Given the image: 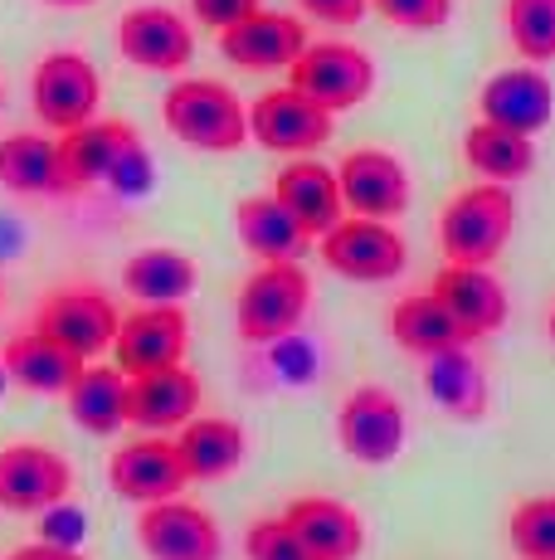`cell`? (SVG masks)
I'll return each instance as SVG.
<instances>
[{
	"instance_id": "6da1fadb",
	"label": "cell",
	"mask_w": 555,
	"mask_h": 560,
	"mask_svg": "<svg viewBox=\"0 0 555 560\" xmlns=\"http://www.w3.org/2000/svg\"><path fill=\"white\" fill-rule=\"evenodd\" d=\"M93 186H113L122 196L152 186V156L122 117H93L73 132H59V196H79Z\"/></svg>"
},
{
	"instance_id": "7a4b0ae2",
	"label": "cell",
	"mask_w": 555,
	"mask_h": 560,
	"mask_svg": "<svg viewBox=\"0 0 555 560\" xmlns=\"http://www.w3.org/2000/svg\"><path fill=\"white\" fill-rule=\"evenodd\" d=\"M162 122L190 152L229 156L249 142V107L220 79H180L162 98Z\"/></svg>"
},
{
	"instance_id": "3957f363",
	"label": "cell",
	"mask_w": 555,
	"mask_h": 560,
	"mask_svg": "<svg viewBox=\"0 0 555 560\" xmlns=\"http://www.w3.org/2000/svg\"><path fill=\"white\" fill-rule=\"evenodd\" d=\"M307 307H312L307 268L297 258H269L244 278L239 298H234V327L249 347H273L303 327Z\"/></svg>"
},
{
	"instance_id": "277c9868",
	"label": "cell",
	"mask_w": 555,
	"mask_h": 560,
	"mask_svg": "<svg viewBox=\"0 0 555 560\" xmlns=\"http://www.w3.org/2000/svg\"><path fill=\"white\" fill-rule=\"evenodd\" d=\"M517 230V200L501 180H477L458 190L439 214V249L448 264H493Z\"/></svg>"
},
{
	"instance_id": "5b68a950",
	"label": "cell",
	"mask_w": 555,
	"mask_h": 560,
	"mask_svg": "<svg viewBox=\"0 0 555 560\" xmlns=\"http://www.w3.org/2000/svg\"><path fill=\"white\" fill-rule=\"evenodd\" d=\"M287 83L327 113H351L376 93V59L351 39H317L287 63Z\"/></svg>"
},
{
	"instance_id": "8992f818",
	"label": "cell",
	"mask_w": 555,
	"mask_h": 560,
	"mask_svg": "<svg viewBox=\"0 0 555 560\" xmlns=\"http://www.w3.org/2000/svg\"><path fill=\"white\" fill-rule=\"evenodd\" d=\"M29 103H35V117L49 127V132H73V127L98 117L103 79L79 49H55L35 63Z\"/></svg>"
},
{
	"instance_id": "52a82bcc",
	"label": "cell",
	"mask_w": 555,
	"mask_h": 560,
	"mask_svg": "<svg viewBox=\"0 0 555 560\" xmlns=\"http://www.w3.org/2000/svg\"><path fill=\"white\" fill-rule=\"evenodd\" d=\"M322 264L346 283H390V278L404 273L410 249H404L400 230L390 220L351 214V220H336L322 234Z\"/></svg>"
},
{
	"instance_id": "ba28073f",
	"label": "cell",
	"mask_w": 555,
	"mask_h": 560,
	"mask_svg": "<svg viewBox=\"0 0 555 560\" xmlns=\"http://www.w3.org/2000/svg\"><path fill=\"white\" fill-rule=\"evenodd\" d=\"M336 132V113H327L322 103H312L303 89H269L249 103V137L263 152L278 156H312L317 147H327Z\"/></svg>"
},
{
	"instance_id": "9c48e42d",
	"label": "cell",
	"mask_w": 555,
	"mask_h": 560,
	"mask_svg": "<svg viewBox=\"0 0 555 560\" xmlns=\"http://www.w3.org/2000/svg\"><path fill=\"white\" fill-rule=\"evenodd\" d=\"M190 351V317L180 303H142L117 322L113 337V365L132 381V375L180 365Z\"/></svg>"
},
{
	"instance_id": "30bf717a",
	"label": "cell",
	"mask_w": 555,
	"mask_h": 560,
	"mask_svg": "<svg viewBox=\"0 0 555 560\" xmlns=\"http://www.w3.org/2000/svg\"><path fill=\"white\" fill-rule=\"evenodd\" d=\"M117 322H122V312L113 307L103 288H55L35 307V331H45L49 341L69 347L83 361H98L103 351H113Z\"/></svg>"
},
{
	"instance_id": "8fae6325",
	"label": "cell",
	"mask_w": 555,
	"mask_h": 560,
	"mask_svg": "<svg viewBox=\"0 0 555 560\" xmlns=\"http://www.w3.org/2000/svg\"><path fill=\"white\" fill-rule=\"evenodd\" d=\"M73 492V463L49 444H5L0 448V508L15 516L49 512L69 502Z\"/></svg>"
},
{
	"instance_id": "7c38bea8",
	"label": "cell",
	"mask_w": 555,
	"mask_h": 560,
	"mask_svg": "<svg viewBox=\"0 0 555 560\" xmlns=\"http://www.w3.org/2000/svg\"><path fill=\"white\" fill-rule=\"evenodd\" d=\"M336 439L356 463L386 468L404 448V405L386 385H361L336 409Z\"/></svg>"
},
{
	"instance_id": "4fadbf2b",
	"label": "cell",
	"mask_w": 555,
	"mask_h": 560,
	"mask_svg": "<svg viewBox=\"0 0 555 560\" xmlns=\"http://www.w3.org/2000/svg\"><path fill=\"white\" fill-rule=\"evenodd\" d=\"M137 546L146 551V560H220L224 556L220 522L186 498L146 502L142 516H137Z\"/></svg>"
},
{
	"instance_id": "5bb4252c",
	"label": "cell",
	"mask_w": 555,
	"mask_h": 560,
	"mask_svg": "<svg viewBox=\"0 0 555 560\" xmlns=\"http://www.w3.org/2000/svg\"><path fill=\"white\" fill-rule=\"evenodd\" d=\"M341 205L366 220H400L410 210V171L386 147H356L336 166Z\"/></svg>"
},
{
	"instance_id": "9a60e30c",
	"label": "cell",
	"mask_w": 555,
	"mask_h": 560,
	"mask_svg": "<svg viewBox=\"0 0 555 560\" xmlns=\"http://www.w3.org/2000/svg\"><path fill=\"white\" fill-rule=\"evenodd\" d=\"M117 49L146 73H180L196 59V30L170 5H132L117 20Z\"/></svg>"
},
{
	"instance_id": "2e32d148",
	"label": "cell",
	"mask_w": 555,
	"mask_h": 560,
	"mask_svg": "<svg viewBox=\"0 0 555 560\" xmlns=\"http://www.w3.org/2000/svg\"><path fill=\"white\" fill-rule=\"evenodd\" d=\"M108 482L122 502H166V498H180L186 492V463H180V448L170 434H146V439H132L122 444L117 454L108 458Z\"/></svg>"
},
{
	"instance_id": "e0dca14e",
	"label": "cell",
	"mask_w": 555,
	"mask_h": 560,
	"mask_svg": "<svg viewBox=\"0 0 555 560\" xmlns=\"http://www.w3.org/2000/svg\"><path fill=\"white\" fill-rule=\"evenodd\" d=\"M312 39H307V25L287 10H253L249 20L220 30V54L244 73H278L297 59Z\"/></svg>"
},
{
	"instance_id": "ac0fdd59",
	"label": "cell",
	"mask_w": 555,
	"mask_h": 560,
	"mask_svg": "<svg viewBox=\"0 0 555 560\" xmlns=\"http://www.w3.org/2000/svg\"><path fill=\"white\" fill-rule=\"evenodd\" d=\"M200 375L180 365H162V371H146L127 381V424L146 429V434H176L186 419L200 415Z\"/></svg>"
},
{
	"instance_id": "d6986e66",
	"label": "cell",
	"mask_w": 555,
	"mask_h": 560,
	"mask_svg": "<svg viewBox=\"0 0 555 560\" xmlns=\"http://www.w3.org/2000/svg\"><path fill=\"white\" fill-rule=\"evenodd\" d=\"M477 117L497 127H511V132H546L555 117V89L541 73V63H517V69H501L483 83L477 93Z\"/></svg>"
},
{
	"instance_id": "ffe728a7",
	"label": "cell",
	"mask_w": 555,
	"mask_h": 560,
	"mask_svg": "<svg viewBox=\"0 0 555 560\" xmlns=\"http://www.w3.org/2000/svg\"><path fill=\"white\" fill-rule=\"evenodd\" d=\"M429 293L473 331V341L507 327V312H511L507 288H501V278L487 264H444L439 273H434Z\"/></svg>"
},
{
	"instance_id": "44dd1931",
	"label": "cell",
	"mask_w": 555,
	"mask_h": 560,
	"mask_svg": "<svg viewBox=\"0 0 555 560\" xmlns=\"http://www.w3.org/2000/svg\"><path fill=\"white\" fill-rule=\"evenodd\" d=\"M273 196L287 205L297 224L307 230V240H322L327 230L341 220V180L327 161L317 156H293L283 171L273 176Z\"/></svg>"
},
{
	"instance_id": "7402d4cb",
	"label": "cell",
	"mask_w": 555,
	"mask_h": 560,
	"mask_svg": "<svg viewBox=\"0 0 555 560\" xmlns=\"http://www.w3.org/2000/svg\"><path fill=\"white\" fill-rule=\"evenodd\" d=\"M283 522L303 536V546L317 560H356L366 546V522L356 516V508L336 498H317V492L293 498L283 508Z\"/></svg>"
},
{
	"instance_id": "603a6c76",
	"label": "cell",
	"mask_w": 555,
	"mask_h": 560,
	"mask_svg": "<svg viewBox=\"0 0 555 560\" xmlns=\"http://www.w3.org/2000/svg\"><path fill=\"white\" fill-rule=\"evenodd\" d=\"M176 448L190 482H220L229 472H239L244 454H249V434H244L239 419L196 415L176 429Z\"/></svg>"
},
{
	"instance_id": "cb8c5ba5",
	"label": "cell",
	"mask_w": 555,
	"mask_h": 560,
	"mask_svg": "<svg viewBox=\"0 0 555 560\" xmlns=\"http://www.w3.org/2000/svg\"><path fill=\"white\" fill-rule=\"evenodd\" d=\"M83 365L88 361L73 357L69 347L49 341L45 331H35V327L10 337L5 347H0V371H5V381L20 385V390H29V395H63Z\"/></svg>"
},
{
	"instance_id": "d4e9b609",
	"label": "cell",
	"mask_w": 555,
	"mask_h": 560,
	"mask_svg": "<svg viewBox=\"0 0 555 560\" xmlns=\"http://www.w3.org/2000/svg\"><path fill=\"white\" fill-rule=\"evenodd\" d=\"M390 337L400 351L410 357L429 361L439 351H453V347H473V331L448 312L434 293H410L390 307Z\"/></svg>"
},
{
	"instance_id": "484cf974",
	"label": "cell",
	"mask_w": 555,
	"mask_h": 560,
	"mask_svg": "<svg viewBox=\"0 0 555 560\" xmlns=\"http://www.w3.org/2000/svg\"><path fill=\"white\" fill-rule=\"evenodd\" d=\"M424 385H429L434 405L458 424H477L487 415V371L468 347L439 351L424 361Z\"/></svg>"
},
{
	"instance_id": "4316f807",
	"label": "cell",
	"mask_w": 555,
	"mask_h": 560,
	"mask_svg": "<svg viewBox=\"0 0 555 560\" xmlns=\"http://www.w3.org/2000/svg\"><path fill=\"white\" fill-rule=\"evenodd\" d=\"M63 400H69V415L83 434L113 439L117 429H127V375L117 365L88 361L63 390Z\"/></svg>"
},
{
	"instance_id": "83f0119b",
	"label": "cell",
	"mask_w": 555,
	"mask_h": 560,
	"mask_svg": "<svg viewBox=\"0 0 555 560\" xmlns=\"http://www.w3.org/2000/svg\"><path fill=\"white\" fill-rule=\"evenodd\" d=\"M200 283V264L186 249L146 244L122 264V288L142 303H186Z\"/></svg>"
},
{
	"instance_id": "f1b7e54d",
	"label": "cell",
	"mask_w": 555,
	"mask_h": 560,
	"mask_svg": "<svg viewBox=\"0 0 555 560\" xmlns=\"http://www.w3.org/2000/svg\"><path fill=\"white\" fill-rule=\"evenodd\" d=\"M234 230H239V244L253 258H303L307 249V230L287 214V205L278 196H244L234 205Z\"/></svg>"
},
{
	"instance_id": "f546056e",
	"label": "cell",
	"mask_w": 555,
	"mask_h": 560,
	"mask_svg": "<svg viewBox=\"0 0 555 560\" xmlns=\"http://www.w3.org/2000/svg\"><path fill=\"white\" fill-rule=\"evenodd\" d=\"M463 161H468V171H477L483 180L511 186V180L536 171V137L511 132V127H497V122H487V117H477V122L463 132Z\"/></svg>"
},
{
	"instance_id": "4dcf8cb0",
	"label": "cell",
	"mask_w": 555,
	"mask_h": 560,
	"mask_svg": "<svg viewBox=\"0 0 555 560\" xmlns=\"http://www.w3.org/2000/svg\"><path fill=\"white\" fill-rule=\"evenodd\" d=\"M0 186L10 196H59V142L49 132L0 137Z\"/></svg>"
},
{
	"instance_id": "1f68e13d",
	"label": "cell",
	"mask_w": 555,
	"mask_h": 560,
	"mask_svg": "<svg viewBox=\"0 0 555 560\" xmlns=\"http://www.w3.org/2000/svg\"><path fill=\"white\" fill-rule=\"evenodd\" d=\"M507 39L521 63L555 59V0H507Z\"/></svg>"
},
{
	"instance_id": "d6a6232c",
	"label": "cell",
	"mask_w": 555,
	"mask_h": 560,
	"mask_svg": "<svg viewBox=\"0 0 555 560\" xmlns=\"http://www.w3.org/2000/svg\"><path fill=\"white\" fill-rule=\"evenodd\" d=\"M507 541L521 560H555V498H527L507 516Z\"/></svg>"
},
{
	"instance_id": "836d02e7",
	"label": "cell",
	"mask_w": 555,
	"mask_h": 560,
	"mask_svg": "<svg viewBox=\"0 0 555 560\" xmlns=\"http://www.w3.org/2000/svg\"><path fill=\"white\" fill-rule=\"evenodd\" d=\"M244 556L249 560H317L283 516H259V522L244 532Z\"/></svg>"
},
{
	"instance_id": "e575fe53",
	"label": "cell",
	"mask_w": 555,
	"mask_h": 560,
	"mask_svg": "<svg viewBox=\"0 0 555 560\" xmlns=\"http://www.w3.org/2000/svg\"><path fill=\"white\" fill-rule=\"evenodd\" d=\"M386 25L394 30H410V35H434L453 20V0H370Z\"/></svg>"
},
{
	"instance_id": "d590c367",
	"label": "cell",
	"mask_w": 555,
	"mask_h": 560,
	"mask_svg": "<svg viewBox=\"0 0 555 560\" xmlns=\"http://www.w3.org/2000/svg\"><path fill=\"white\" fill-rule=\"evenodd\" d=\"M259 5L263 0H190V15H196V25H205V30H215L220 35V30L249 20Z\"/></svg>"
},
{
	"instance_id": "8d00e7d4",
	"label": "cell",
	"mask_w": 555,
	"mask_h": 560,
	"mask_svg": "<svg viewBox=\"0 0 555 560\" xmlns=\"http://www.w3.org/2000/svg\"><path fill=\"white\" fill-rule=\"evenodd\" d=\"M297 5H303V15L322 20V25L351 30V25H361V20H366L370 0H297Z\"/></svg>"
},
{
	"instance_id": "74e56055",
	"label": "cell",
	"mask_w": 555,
	"mask_h": 560,
	"mask_svg": "<svg viewBox=\"0 0 555 560\" xmlns=\"http://www.w3.org/2000/svg\"><path fill=\"white\" fill-rule=\"evenodd\" d=\"M5 560H88V556L69 551V546H55V541H35V546H20V551H10Z\"/></svg>"
},
{
	"instance_id": "f35d334b",
	"label": "cell",
	"mask_w": 555,
	"mask_h": 560,
	"mask_svg": "<svg viewBox=\"0 0 555 560\" xmlns=\"http://www.w3.org/2000/svg\"><path fill=\"white\" fill-rule=\"evenodd\" d=\"M45 5H59V10H83V5H98V0H45Z\"/></svg>"
},
{
	"instance_id": "ab89813d",
	"label": "cell",
	"mask_w": 555,
	"mask_h": 560,
	"mask_svg": "<svg viewBox=\"0 0 555 560\" xmlns=\"http://www.w3.org/2000/svg\"><path fill=\"white\" fill-rule=\"evenodd\" d=\"M546 331H551V341H555V307H551V317H546Z\"/></svg>"
},
{
	"instance_id": "60d3db41",
	"label": "cell",
	"mask_w": 555,
	"mask_h": 560,
	"mask_svg": "<svg viewBox=\"0 0 555 560\" xmlns=\"http://www.w3.org/2000/svg\"><path fill=\"white\" fill-rule=\"evenodd\" d=\"M0 107H5V89H0Z\"/></svg>"
}]
</instances>
